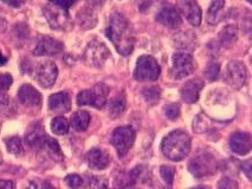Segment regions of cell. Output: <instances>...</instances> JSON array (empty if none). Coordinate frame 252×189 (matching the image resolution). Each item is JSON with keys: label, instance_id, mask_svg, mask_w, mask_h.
<instances>
[{"label": "cell", "instance_id": "obj_1", "mask_svg": "<svg viewBox=\"0 0 252 189\" xmlns=\"http://www.w3.org/2000/svg\"><path fill=\"white\" fill-rule=\"evenodd\" d=\"M105 34L116 48V51L122 56H129L134 50L135 38L133 28L125 16L119 12L113 13L109 18Z\"/></svg>", "mask_w": 252, "mask_h": 189}, {"label": "cell", "instance_id": "obj_2", "mask_svg": "<svg viewBox=\"0 0 252 189\" xmlns=\"http://www.w3.org/2000/svg\"><path fill=\"white\" fill-rule=\"evenodd\" d=\"M161 150L167 159L172 161H181L191 150V138L183 130H174L163 138Z\"/></svg>", "mask_w": 252, "mask_h": 189}, {"label": "cell", "instance_id": "obj_3", "mask_svg": "<svg viewBox=\"0 0 252 189\" xmlns=\"http://www.w3.org/2000/svg\"><path fill=\"white\" fill-rule=\"evenodd\" d=\"M161 72L159 63L154 57L143 56L139 57L136 62V68L134 70V78L139 82H154L159 78Z\"/></svg>", "mask_w": 252, "mask_h": 189}, {"label": "cell", "instance_id": "obj_4", "mask_svg": "<svg viewBox=\"0 0 252 189\" xmlns=\"http://www.w3.org/2000/svg\"><path fill=\"white\" fill-rule=\"evenodd\" d=\"M110 51L104 43L94 39L88 44L83 54V60L90 68H102L109 59Z\"/></svg>", "mask_w": 252, "mask_h": 189}, {"label": "cell", "instance_id": "obj_5", "mask_svg": "<svg viewBox=\"0 0 252 189\" xmlns=\"http://www.w3.org/2000/svg\"><path fill=\"white\" fill-rule=\"evenodd\" d=\"M189 169L193 176L199 177V179L210 176L216 173L217 161L212 154L204 151L192 159V161L189 162Z\"/></svg>", "mask_w": 252, "mask_h": 189}, {"label": "cell", "instance_id": "obj_6", "mask_svg": "<svg viewBox=\"0 0 252 189\" xmlns=\"http://www.w3.org/2000/svg\"><path fill=\"white\" fill-rule=\"evenodd\" d=\"M172 77L174 80H181L186 76L193 74L195 69H197V63H195L194 58L189 52H177L173 54L172 59Z\"/></svg>", "mask_w": 252, "mask_h": 189}, {"label": "cell", "instance_id": "obj_7", "mask_svg": "<svg viewBox=\"0 0 252 189\" xmlns=\"http://www.w3.org/2000/svg\"><path fill=\"white\" fill-rule=\"evenodd\" d=\"M43 12L48 19L50 26L54 30H66L71 25V20H70V16L66 8L50 2L49 5L43 7Z\"/></svg>", "mask_w": 252, "mask_h": 189}, {"label": "cell", "instance_id": "obj_8", "mask_svg": "<svg viewBox=\"0 0 252 189\" xmlns=\"http://www.w3.org/2000/svg\"><path fill=\"white\" fill-rule=\"evenodd\" d=\"M135 141V130L131 127H119L114 130L111 135V143L119 154V156H125L133 147Z\"/></svg>", "mask_w": 252, "mask_h": 189}, {"label": "cell", "instance_id": "obj_9", "mask_svg": "<svg viewBox=\"0 0 252 189\" xmlns=\"http://www.w3.org/2000/svg\"><path fill=\"white\" fill-rule=\"evenodd\" d=\"M33 75L34 78L37 80V82L39 83L43 88L50 89L55 84L56 80H57L58 70L54 62L46 60V62H42L38 64L37 66H34Z\"/></svg>", "mask_w": 252, "mask_h": 189}, {"label": "cell", "instance_id": "obj_10", "mask_svg": "<svg viewBox=\"0 0 252 189\" xmlns=\"http://www.w3.org/2000/svg\"><path fill=\"white\" fill-rule=\"evenodd\" d=\"M248 80V71L245 65L239 60H232L227 64L226 81L233 89H240L245 85Z\"/></svg>", "mask_w": 252, "mask_h": 189}, {"label": "cell", "instance_id": "obj_11", "mask_svg": "<svg viewBox=\"0 0 252 189\" xmlns=\"http://www.w3.org/2000/svg\"><path fill=\"white\" fill-rule=\"evenodd\" d=\"M18 100L23 106L37 109L42 106V95L30 84H24L18 90Z\"/></svg>", "mask_w": 252, "mask_h": 189}, {"label": "cell", "instance_id": "obj_12", "mask_svg": "<svg viewBox=\"0 0 252 189\" xmlns=\"http://www.w3.org/2000/svg\"><path fill=\"white\" fill-rule=\"evenodd\" d=\"M63 43L51 37H42L33 50L34 56H54L63 51Z\"/></svg>", "mask_w": 252, "mask_h": 189}, {"label": "cell", "instance_id": "obj_13", "mask_svg": "<svg viewBox=\"0 0 252 189\" xmlns=\"http://www.w3.org/2000/svg\"><path fill=\"white\" fill-rule=\"evenodd\" d=\"M230 148L234 154L244 156L251 151L252 138L249 133L237 132L230 136Z\"/></svg>", "mask_w": 252, "mask_h": 189}, {"label": "cell", "instance_id": "obj_14", "mask_svg": "<svg viewBox=\"0 0 252 189\" xmlns=\"http://www.w3.org/2000/svg\"><path fill=\"white\" fill-rule=\"evenodd\" d=\"M157 22L169 28H178L181 25V16L173 6H165L157 14Z\"/></svg>", "mask_w": 252, "mask_h": 189}, {"label": "cell", "instance_id": "obj_15", "mask_svg": "<svg viewBox=\"0 0 252 189\" xmlns=\"http://www.w3.org/2000/svg\"><path fill=\"white\" fill-rule=\"evenodd\" d=\"M204 86V82L201 80H191L189 82L184 84V86L181 88V98H183L184 102L186 103L193 104L195 103L199 100V95H200L201 89Z\"/></svg>", "mask_w": 252, "mask_h": 189}, {"label": "cell", "instance_id": "obj_16", "mask_svg": "<svg viewBox=\"0 0 252 189\" xmlns=\"http://www.w3.org/2000/svg\"><path fill=\"white\" fill-rule=\"evenodd\" d=\"M87 162L93 169L102 170L105 169L110 164L111 159L109 154L105 153L104 150L95 148V149H92L87 154Z\"/></svg>", "mask_w": 252, "mask_h": 189}, {"label": "cell", "instance_id": "obj_17", "mask_svg": "<svg viewBox=\"0 0 252 189\" xmlns=\"http://www.w3.org/2000/svg\"><path fill=\"white\" fill-rule=\"evenodd\" d=\"M71 108V100L68 92H57L49 97V109L57 113L69 111Z\"/></svg>", "mask_w": 252, "mask_h": 189}, {"label": "cell", "instance_id": "obj_18", "mask_svg": "<svg viewBox=\"0 0 252 189\" xmlns=\"http://www.w3.org/2000/svg\"><path fill=\"white\" fill-rule=\"evenodd\" d=\"M173 42H174L177 49L185 51H192L197 46V36L192 31H181L175 34L174 38H173Z\"/></svg>", "mask_w": 252, "mask_h": 189}, {"label": "cell", "instance_id": "obj_19", "mask_svg": "<svg viewBox=\"0 0 252 189\" xmlns=\"http://www.w3.org/2000/svg\"><path fill=\"white\" fill-rule=\"evenodd\" d=\"M76 19H77L78 25H80L83 30H90V28L95 27L96 24H97V14L95 13L94 8L90 6L81 8V10L78 11Z\"/></svg>", "mask_w": 252, "mask_h": 189}, {"label": "cell", "instance_id": "obj_20", "mask_svg": "<svg viewBox=\"0 0 252 189\" xmlns=\"http://www.w3.org/2000/svg\"><path fill=\"white\" fill-rule=\"evenodd\" d=\"M142 167H135L134 169L129 171H123V173L119 174V176L115 180L116 187H131L137 182L139 180L140 174L142 173Z\"/></svg>", "mask_w": 252, "mask_h": 189}, {"label": "cell", "instance_id": "obj_21", "mask_svg": "<svg viewBox=\"0 0 252 189\" xmlns=\"http://www.w3.org/2000/svg\"><path fill=\"white\" fill-rule=\"evenodd\" d=\"M90 90H92V97H93L92 107L96 108V109H102V108L105 106V103H107L108 94H109V88H108L104 83H98Z\"/></svg>", "mask_w": 252, "mask_h": 189}, {"label": "cell", "instance_id": "obj_22", "mask_svg": "<svg viewBox=\"0 0 252 189\" xmlns=\"http://www.w3.org/2000/svg\"><path fill=\"white\" fill-rule=\"evenodd\" d=\"M184 13L189 23L193 26H199L201 23V10L194 0L189 2H184Z\"/></svg>", "mask_w": 252, "mask_h": 189}, {"label": "cell", "instance_id": "obj_23", "mask_svg": "<svg viewBox=\"0 0 252 189\" xmlns=\"http://www.w3.org/2000/svg\"><path fill=\"white\" fill-rule=\"evenodd\" d=\"M225 6V0H213L207 10V22L215 25L220 22V13Z\"/></svg>", "mask_w": 252, "mask_h": 189}, {"label": "cell", "instance_id": "obj_24", "mask_svg": "<svg viewBox=\"0 0 252 189\" xmlns=\"http://www.w3.org/2000/svg\"><path fill=\"white\" fill-rule=\"evenodd\" d=\"M72 128L77 132H84L88 129L90 123V115L87 111H77L71 116L70 120Z\"/></svg>", "mask_w": 252, "mask_h": 189}, {"label": "cell", "instance_id": "obj_25", "mask_svg": "<svg viewBox=\"0 0 252 189\" xmlns=\"http://www.w3.org/2000/svg\"><path fill=\"white\" fill-rule=\"evenodd\" d=\"M126 110V98L125 95H117L110 101L109 104V116L111 118H117L125 112Z\"/></svg>", "mask_w": 252, "mask_h": 189}, {"label": "cell", "instance_id": "obj_26", "mask_svg": "<svg viewBox=\"0 0 252 189\" xmlns=\"http://www.w3.org/2000/svg\"><path fill=\"white\" fill-rule=\"evenodd\" d=\"M238 37V32L237 27L233 25H228L219 33V40H220L221 45L231 46L237 40Z\"/></svg>", "mask_w": 252, "mask_h": 189}, {"label": "cell", "instance_id": "obj_27", "mask_svg": "<svg viewBox=\"0 0 252 189\" xmlns=\"http://www.w3.org/2000/svg\"><path fill=\"white\" fill-rule=\"evenodd\" d=\"M5 144H6L7 150L13 155L19 156L24 154V145H23L22 139L18 136H12V137L6 138L5 139Z\"/></svg>", "mask_w": 252, "mask_h": 189}, {"label": "cell", "instance_id": "obj_28", "mask_svg": "<svg viewBox=\"0 0 252 189\" xmlns=\"http://www.w3.org/2000/svg\"><path fill=\"white\" fill-rule=\"evenodd\" d=\"M51 130L56 135H65L69 132V123L66 118L62 117V116L55 117L51 121Z\"/></svg>", "mask_w": 252, "mask_h": 189}, {"label": "cell", "instance_id": "obj_29", "mask_svg": "<svg viewBox=\"0 0 252 189\" xmlns=\"http://www.w3.org/2000/svg\"><path fill=\"white\" fill-rule=\"evenodd\" d=\"M16 107H14L11 98L0 92V112L5 116H12L16 113Z\"/></svg>", "mask_w": 252, "mask_h": 189}, {"label": "cell", "instance_id": "obj_30", "mask_svg": "<svg viewBox=\"0 0 252 189\" xmlns=\"http://www.w3.org/2000/svg\"><path fill=\"white\" fill-rule=\"evenodd\" d=\"M219 72H220V64L217 62V60H211L207 64L206 69H205V76H206V78L210 82H213V81L218 78Z\"/></svg>", "mask_w": 252, "mask_h": 189}, {"label": "cell", "instance_id": "obj_31", "mask_svg": "<svg viewBox=\"0 0 252 189\" xmlns=\"http://www.w3.org/2000/svg\"><path fill=\"white\" fill-rule=\"evenodd\" d=\"M160 89L158 88H146L143 89L142 91L143 98H145V101L151 104V106H154V104L160 100Z\"/></svg>", "mask_w": 252, "mask_h": 189}, {"label": "cell", "instance_id": "obj_32", "mask_svg": "<svg viewBox=\"0 0 252 189\" xmlns=\"http://www.w3.org/2000/svg\"><path fill=\"white\" fill-rule=\"evenodd\" d=\"M160 175L162 177V180L165 181L167 186H172L173 181H174L175 176V169L172 165H161L160 167Z\"/></svg>", "mask_w": 252, "mask_h": 189}, {"label": "cell", "instance_id": "obj_33", "mask_svg": "<svg viewBox=\"0 0 252 189\" xmlns=\"http://www.w3.org/2000/svg\"><path fill=\"white\" fill-rule=\"evenodd\" d=\"M87 183L89 187L93 188H107L108 183L103 177L101 176H95V175H87Z\"/></svg>", "mask_w": 252, "mask_h": 189}, {"label": "cell", "instance_id": "obj_34", "mask_svg": "<svg viewBox=\"0 0 252 189\" xmlns=\"http://www.w3.org/2000/svg\"><path fill=\"white\" fill-rule=\"evenodd\" d=\"M163 111H165L167 118H169V120H177L179 115H180V107L177 103H172L169 106L165 107Z\"/></svg>", "mask_w": 252, "mask_h": 189}, {"label": "cell", "instance_id": "obj_35", "mask_svg": "<svg viewBox=\"0 0 252 189\" xmlns=\"http://www.w3.org/2000/svg\"><path fill=\"white\" fill-rule=\"evenodd\" d=\"M93 97L92 90H83L77 96V104L78 106H92Z\"/></svg>", "mask_w": 252, "mask_h": 189}, {"label": "cell", "instance_id": "obj_36", "mask_svg": "<svg viewBox=\"0 0 252 189\" xmlns=\"http://www.w3.org/2000/svg\"><path fill=\"white\" fill-rule=\"evenodd\" d=\"M64 181H65L70 188H78L83 185V179L80 175H77V174H70V175L64 179Z\"/></svg>", "mask_w": 252, "mask_h": 189}, {"label": "cell", "instance_id": "obj_37", "mask_svg": "<svg viewBox=\"0 0 252 189\" xmlns=\"http://www.w3.org/2000/svg\"><path fill=\"white\" fill-rule=\"evenodd\" d=\"M12 77L10 74H1L0 75V92L7 91L12 85Z\"/></svg>", "mask_w": 252, "mask_h": 189}, {"label": "cell", "instance_id": "obj_38", "mask_svg": "<svg viewBox=\"0 0 252 189\" xmlns=\"http://www.w3.org/2000/svg\"><path fill=\"white\" fill-rule=\"evenodd\" d=\"M218 188H238V185L233 180L228 179V177H224V179L219 181Z\"/></svg>", "mask_w": 252, "mask_h": 189}, {"label": "cell", "instance_id": "obj_39", "mask_svg": "<svg viewBox=\"0 0 252 189\" xmlns=\"http://www.w3.org/2000/svg\"><path fill=\"white\" fill-rule=\"evenodd\" d=\"M50 2H52V4L55 5H58V6L63 8H69L71 7L75 2H77V0H50Z\"/></svg>", "mask_w": 252, "mask_h": 189}, {"label": "cell", "instance_id": "obj_40", "mask_svg": "<svg viewBox=\"0 0 252 189\" xmlns=\"http://www.w3.org/2000/svg\"><path fill=\"white\" fill-rule=\"evenodd\" d=\"M242 169L244 173L246 174V176H248L249 180L252 179V164H251V160H246L245 162H243L242 163Z\"/></svg>", "mask_w": 252, "mask_h": 189}, {"label": "cell", "instance_id": "obj_41", "mask_svg": "<svg viewBox=\"0 0 252 189\" xmlns=\"http://www.w3.org/2000/svg\"><path fill=\"white\" fill-rule=\"evenodd\" d=\"M88 6L95 8V7H101L103 6V4L107 0H86Z\"/></svg>", "mask_w": 252, "mask_h": 189}, {"label": "cell", "instance_id": "obj_42", "mask_svg": "<svg viewBox=\"0 0 252 189\" xmlns=\"http://www.w3.org/2000/svg\"><path fill=\"white\" fill-rule=\"evenodd\" d=\"M2 1H4L5 4L10 5V6L19 7V6H22L24 2H26V0H2Z\"/></svg>", "mask_w": 252, "mask_h": 189}, {"label": "cell", "instance_id": "obj_43", "mask_svg": "<svg viewBox=\"0 0 252 189\" xmlns=\"http://www.w3.org/2000/svg\"><path fill=\"white\" fill-rule=\"evenodd\" d=\"M153 0H139V7L141 11L147 10V8L151 6Z\"/></svg>", "mask_w": 252, "mask_h": 189}, {"label": "cell", "instance_id": "obj_44", "mask_svg": "<svg viewBox=\"0 0 252 189\" xmlns=\"http://www.w3.org/2000/svg\"><path fill=\"white\" fill-rule=\"evenodd\" d=\"M16 185L12 181H7V180H0V188H14Z\"/></svg>", "mask_w": 252, "mask_h": 189}, {"label": "cell", "instance_id": "obj_45", "mask_svg": "<svg viewBox=\"0 0 252 189\" xmlns=\"http://www.w3.org/2000/svg\"><path fill=\"white\" fill-rule=\"evenodd\" d=\"M30 187H34V188H46V187H49V188H52V186L48 182H33V183H31Z\"/></svg>", "mask_w": 252, "mask_h": 189}, {"label": "cell", "instance_id": "obj_46", "mask_svg": "<svg viewBox=\"0 0 252 189\" xmlns=\"http://www.w3.org/2000/svg\"><path fill=\"white\" fill-rule=\"evenodd\" d=\"M6 63H7V58L2 56L1 52H0V66L4 65V64H6Z\"/></svg>", "mask_w": 252, "mask_h": 189}, {"label": "cell", "instance_id": "obj_47", "mask_svg": "<svg viewBox=\"0 0 252 189\" xmlns=\"http://www.w3.org/2000/svg\"><path fill=\"white\" fill-rule=\"evenodd\" d=\"M189 1H192V0H183V2H189Z\"/></svg>", "mask_w": 252, "mask_h": 189}, {"label": "cell", "instance_id": "obj_48", "mask_svg": "<svg viewBox=\"0 0 252 189\" xmlns=\"http://www.w3.org/2000/svg\"><path fill=\"white\" fill-rule=\"evenodd\" d=\"M0 163H1V156H0Z\"/></svg>", "mask_w": 252, "mask_h": 189}]
</instances>
